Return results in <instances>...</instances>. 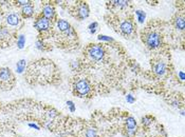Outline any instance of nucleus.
I'll return each instance as SVG.
<instances>
[{"instance_id":"nucleus-13","label":"nucleus","mask_w":185,"mask_h":137,"mask_svg":"<svg viewBox=\"0 0 185 137\" xmlns=\"http://www.w3.org/2000/svg\"><path fill=\"white\" fill-rule=\"evenodd\" d=\"M175 27L176 28L180 31H183L185 28V20L182 16H178L177 18L175 19Z\"/></svg>"},{"instance_id":"nucleus-3","label":"nucleus","mask_w":185,"mask_h":137,"mask_svg":"<svg viewBox=\"0 0 185 137\" xmlns=\"http://www.w3.org/2000/svg\"><path fill=\"white\" fill-rule=\"evenodd\" d=\"M88 54L93 60L99 61L104 58L105 56V50L102 45L99 44H92L88 48Z\"/></svg>"},{"instance_id":"nucleus-1","label":"nucleus","mask_w":185,"mask_h":137,"mask_svg":"<svg viewBox=\"0 0 185 137\" xmlns=\"http://www.w3.org/2000/svg\"><path fill=\"white\" fill-rule=\"evenodd\" d=\"M143 41L145 42L146 47L150 50H155L161 47L162 44V36L158 32H149L145 34L143 37Z\"/></svg>"},{"instance_id":"nucleus-19","label":"nucleus","mask_w":185,"mask_h":137,"mask_svg":"<svg viewBox=\"0 0 185 137\" xmlns=\"http://www.w3.org/2000/svg\"><path fill=\"white\" fill-rule=\"evenodd\" d=\"M152 120H153V118L151 116H144V117H142V124H143V125H145V127H149L150 124H152Z\"/></svg>"},{"instance_id":"nucleus-4","label":"nucleus","mask_w":185,"mask_h":137,"mask_svg":"<svg viewBox=\"0 0 185 137\" xmlns=\"http://www.w3.org/2000/svg\"><path fill=\"white\" fill-rule=\"evenodd\" d=\"M34 27L37 28V31L39 32H47L50 28V20H48L45 17H38L36 19L35 23H34Z\"/></svg>"},{"instance_id":"nucleus-21","label":"nucleus","mask_w":185,"mask_h":137,"mask_svg":"<svg viewBox=\"0 0 185 137\" xmlns=\"http://www.w3.org/2000/svg\"><path fill=\"white\" fill-rule=\"evenodd\" d=\"M98 23L96 21L94 22H91L89 24V27H88V30H89V33L90 34H94L96 31H98Z\"/></svg>"},{"instance_id":"nucleus-14","label":"nucleus","mask_w":185,"mask_h":137,"mask_svg":"<svg viewBox=\"0 0 185 137\" xmlns=\"http://www.w3.org/2000/svg\"><path fill=\"white\" fill-rule=\"evenodd\" d=\"M125 124H126L127 129H136V121L132 116L127 117L126 120H125Z\"/></svg>"},{"instance_id":"nucleus-20","label":"nucleus","mask_w":185,"mask_h":137,"mask_svg":"<svg viewBox=\"0 0 185 137\" xmlns=\"http://www.w3.org/2000/svg\"><path fill=\"white\" fill-rule=\"evenodd\" d=\"M85 137H98V132L93 128H89L85 132Z\"/></svg>"},{"instance_id":"nucleus-6","label":"nucleus","mask_w":185,"mask_h":137,"mask_svg":"<svg viewBox=\"0 0 185 137\" xmlns=\"http://www.w3.org/2000/svg\"><path fill=\"white\" fill-rule=\"evenodd\" d=\"M119 30H121V32L123 33L124 35L129 36L133 33L135 28H133L132 22L130 20H124L121 24H119Z\"/></svg>"},{"instance_id":"nucleus-24","label":"nucleus","mask_w":185,"mask_h":137,"mask_svg":"<svg viewBox=\"0 0 185 137\" xmlns=\"http://www.w3.org/2000/svg\"><path fill=\"white\" fill-rule=\"evenodd\" d=\"M36 48H37V50H39V51L45 50L44 42H42L41 40H37V41H36Z\"/></svg>"},{"instance_id":"nucleus-29","label":"nucleus","mask_w":185,"mask_h":137,"mask_svg":"<svg viewBox=\"0 0 185 137\" xmlns=\"http://www.w3.org/2000/svg\"><path fill=\"white\" fill-rule=\"evenodd\" d=\"M136 133V129H127V134L129 136H133Z\"/></svg>"},{"instance_id":"nucleus-32","label":"nucleus","mask_w":185,"mask_h":137,"mask_svg":"<svg viewBox=\"0 0 185 137\" xmlns=\"http://www.w3.org/2000/svg\"><path fill=\"white\" fill-rule=\"evenodd\" d=\"M178 75H179V77H180V80H181V81H183V80H184V73L181 71V72H179V73H178Z\"/></svg>"},{"instance_id":"nucleus-30","label":"nucleus","mask_w":185,"mask_h":137,"mask_svg":"<svg viewBox=\"0 0 185 137\" xmlns=\"http://www.w3.org/2000/svg\"><path fill=\"white\" fill-rule=\"evenodd\" d=\"M71 68H72L73 70L77 68H78V62L77 61H72V62H71Z\"/></svg>"},{"instance_id":"nucleus-2","label":"nucleus","mask_w":185,"mask_h":137,"mask_svg":"<svg viewBox=\"0 0 185 137\" xmlns=\"http://www.w3.org/2000/svg\"><path fill=\"white\" fill-rule=\"evenodd\" d=\"M74 91L79 96H87L91 91V85L86 79H78L74 84Z\"/></svg>"},{"instance_id":"nucleus-8","label":"nucleus","mask_w":185,"mask_h":137,"mask_svg":"<svg viewBox=\"0 0 185 137\" xmlns=\"http://www.w3.org/2000/svg\"><path fill=\"white\" fill-rule=\"evenodd\" d=\"M89 14H90V10H89L88 4L82 2V3H81L78 5V8H77V17L79 19L87 18V17L89 16Z\"/></svg>"},{"instance_id":"nucleus-25","label":"nucleus","mask_w":185,"mask_h":137,"mask_svg":"<svg viewBox=\"0 0 185 137\" xmlns=\"http://www.w3.org/2000/svg\"><path fill=\"white\" fill-rule=\"evenodd\" d=\"M56 116H57V112H56L55 110H51V111L48 112V117L51 118V119H53L54 117H56Z\"/></svg>"},{"instance_id":"nucleus-28","label":"nucleus","mask_w":185,"mask_h":137,"mask_svg":"<svg viewBox=\"0 0 185 137\" xmlns=\"http://www.w3.org/2000/svg\"><path fill=\"white\" fill-rule=\"evenodd\" d=\"M17 3H18L19 5H21V7L24 8V7H27V5H30L31 2H30V1H24V0H22V1H17Z\"/></svg>"},{"instance_id":"nucleus-12","label":"nucleus","mask_w":185,"mask_h":137,"mask_svg":"<svg viewBox=\"0 0 185 137\" xmlns=\"http://www.w3.org/2000/svg\"><path fill=\"white\" fill-rule=\"evenodd\" d=\"M21 14L24 18H30V17H32L33 14H34V8L32 7V4L22 8H21Z\"/></svg>"},{"instance_id":"nucleus-22","label":"nucleus","mask_w":185,"mask_h":137,"mask_svg":"<svg viewBox=\"0 0 185 137\" xmlns=\"http://www.w3.org/2000/svg\"><path fill=\"white\" fill-rule=\"evenodd\" d=\"M98 40H102V41H113V39L111 38L109 36H106V35H99L98 37Z\"/></svg>"},{"instance_id":"nucleus-16","label":"nucleus","mask_w":185,"mask_h":137,"mask_svg":"<svg viewBox=\"0 0 185 137\" xmlns=\"http://www.w3.org/2000/svg\"><path fill=\"white\" fill-rule=\"evenodd\" d=\"M113 5H115L116 8H124L128 7V4H129V1H126V0H115V1H112L111 2Z\"/></svg>"},{"instance_id":"nucleus-23","label":"nucleus","mask_w":185,"mask_h":137,"mask_svg":"<svg viewBox=\"0 0 185 137\" xmlns=\"http://www.w3.org/2000/svg\"><path fill=\"white\" fill-rule=\"evenodd\" d=\"M67 107L69 108L70 112H74V111H75V104H74L73 101L68 100V101H67Z\"/></svg>"},{"instance_id":"nucleus-5","label":"nucleus","mask_w":185,"mask_h":137,"mask_svg":"<svg viewBox=\"0 0 185 137\" xmlns=\"http://www.w3.org/2000/svg\"><path fill=\"white\" fill-rule=\"evenodd\" d=\"M152 71H153V73H155L156 76L162 77V76L165 75V73H166L167 67H166V64H165V62L158 61V62H156V63L152 65Z\"/></svg>"},{"instance_id":"nucleus-9","label":"nucleus","mask_w":185,"mask_h":137,"mask_svg":"<svg viewBox=\"0 0 185 137\" xmlns=\"http://www.w3.org/2000/svg\"><path fill=\"white\" fill-rule=\"evenodd\" d=\"M12 78L13 75L10 68H0V82H8Z\"/></svg>"},{"instance_id":"nucleus-10","label":"nucleus","mask_w":185,"mask_h":137,"mask_svg":"<svg viewBox=\"0 0 185 137\" xmlns=\"http://www.w3.org/2000/svg\"><path fill=\"white\" fill-rule=\"evenodd\" d=\"M7 22L8 25H12V27H16V25L19 24L20 22V18H19L18 14L16 13H11L8 14L7 17Z\"/></svg>"},{"instance_id":"nucleus-18","label":"nucleus","mask_w":185,"mask_h":137,"mask_svg":"<svg viewBox=\"0 0 185 137\" xmlns=\"http://www.w3.org/2000/svg\"><path fill=\"white\" fill-rule=\"evenodd\" d=\"M24 45H25V36L19 35V37L17 38V47H18V48L22 50L24 48Z\"/></svg>"},{"instance_id":"nucleus-26","label":"nucleus","mask_w":185,"mask_h":137,"mask_svg":"<svg viewBox=\"0 0 185 137\" xmlns=\"http://www.w3.org/2000/svg\"><path fill=\"white\" fill-rule=\"evenodd\" d=\"M126 100H127V102H129V104H133V102L135 101V98L131 95V94H128V95L126 96Z\"/></svg>"},{"instance_id":"nucleus-15","label":"nucleus","mask_w":185,"mask_h":137,"mask_svg":"<svg viewBox=\"0 0 185 137\" xmlns=\"http://www.w3.org/2000/svg\"><path fill=\"white\" fill-rule=\"evenodd\" d=\"M25 67H27V61H25V59H21V60H19L16 64L17 73L18 74L24 73V71L25 70Z\"/></svg>"},{"instance_id":"nucleus-17","label":"nucleus","mask_w":185,"mask_h":137,"mask_svg":"<svg viewBox=\"0 0 185 137\" xmlns=\"http://www.w3.org/2000/svg\"><path fill=\"white\" fill-rule=\"evenodd\" d=\"M135 15H136V18H138V21L140 22V23H143L145 21V18H146V14H145V12H143L142 10H138V11H135Z\"/></svg>"},{"instance_id":"nucleus-7","label":"nucleus","mask_w":185,"mask_h":137,"mask_svg":"<svg viewBox=\"0 0 185 137\" xmlns=\"http://www.w3.org/2000/svg\"><path fill=\"white\" fill-rule=\"evenodd\" d=\"M42 17L47 18L48 20H51V19H53L55 17V8H54L53 5H45L44 8H42Z\"/></svg>"},{"instance_id":"nucleus-31","label":"nucleus","mask_w":185,"mask_h":137,"mask_svg":"<svg viewBox=\"0 0 185 137\" xmlns=\"http://www.w3.org/2000/svg\"><path fill=\"white\" fill-rule=\"evenodd\" d=\"M29 127L30 128H33V129H35V130H40L39 125H37L36 124H29Z\"/></svg>"},{"instance_id":"nucleus-11","label":"nucleus","mask_w":185,"mask_h":137,"mask_svg":"<svg viewBox=\"0 0 185 137\" xmlns=\"http://www.w3.org/2000/svg\"><path fill=\"white\" fill-rule=\"evenodd\" d=\"M57 28L61 32H62V33H66L68 30L71 28V25H70V23L68 21H66V20H64V19H59V20H57Z\"/></svg>"},{"instance_id":"nucleus-27","label":"nucleus","mask_w":185,"mask_h":137,"mask_svg":"<svg viewBox=\"0 0 185 137\" xmlns=\"http://www.w3.org/2000/svg\"><path fill=\"white\" fill-rule=\"evenodd\" d=\"M8 35V28H2L1 30H0V36H2V37H7Z\"/></svg>"}]
</instances>
